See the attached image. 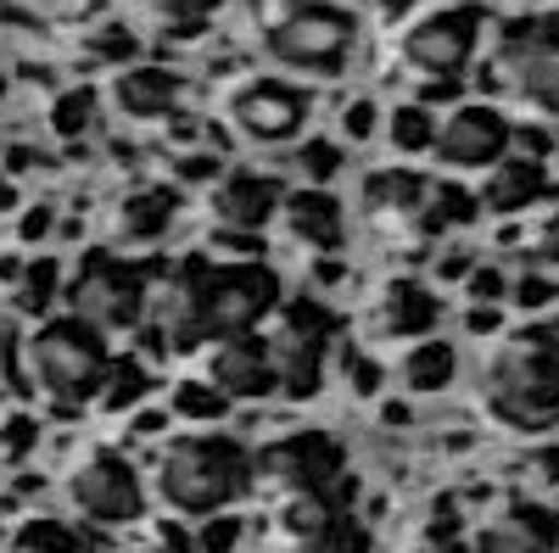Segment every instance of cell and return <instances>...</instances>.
<instances>
[{"mask_svg":"<svg viewBox=\"0 0 559 553\" xmlns=\"http://www.w3.org/2000/svg\"><path fill=\"white\" fill-rule=\"evenodd\" d=\"M68 492H73V509L84 520H96V526H129V520H140V509H146L140 476H134V465L123 453H90L73 470Z\"/></svg>","mask_w":559,"mask_h":553,"instance_id":"obj_12","label":"cell"},{"mask_svg":"<svg viewBox=\"0 0 559 553\" xmlns=\"http://www.w3.org/2000/svg\"><path fill=\"white\" fill-rule=\"evenodd\" d=\"M353 45H358V23L331 0H280L274 17L263 23V57L286 73L336 79L353 57Z\"/></svg>","mask_w":559,"mask_h":553,"instance_id":"obj_4","label":"cell"},{"mask_svg":"<svg viewBox=\"0 0 559 553\" xmlns=\"http://www.w3.org/2000/svg\"><path fill=\"white\" fill-rule=\"evenodd\" d=\"M34 442H39V425L28 420V413H12V420H0V458H28L34 453Z\"/></svg>","mask_w":559,"mask_h":553,"instance_id":"obj_34","label":"cell"},{"mask_svg":"<svg viewBox=\"0 0 559 553\" xmlns=\"http://www.w3.org/2000/svg\"><path fill=\"white\" fill-rule=\"evenodd\" d=\"M537 263L559 268V213H548V224L537 229Z\"/></svg>","mask_w":559,"mask_h":553,"instance_id":"obj_42","label":"cell"},{"mask_svg":"<svg viewBox=\"0 0 559 553\" xmlns=\"http://www.w3.org/2000/svg\"><path fill=\"white\" fill-rule=\"evenodd\" d=\"M7 168H12V173H23V168H34V152H28V146H17V152L7 157Z\"/></svg>","mask_w":559,"mask_h":553,"instance_id":"obj_51","label":"cell"},{"mask_svg":"<svg viewBox=\"0 0 559 553\" xmlns=\"http://www.w3.org/2000/svg\"><path fill=\"white\" fill-rule=\"evenodd\" d=\"M437 123H442V118H437L426 101H403V107L386 112V141H392V152L419 157V152L437 146Z\"/></svg>","mask_w":559,"mask_h":553,"instance_id":"obj_26","label":"cell"},{"mask_svg":"<svg viewBox=\"0 0 559 553\" xmlns=\"http://www.w3.org/2000/svg\"><path fill=\"white\" fill-rule=\"evenodd\" d=\"M532 476H537V481H548V486L559 481V447H543V453H532Z\"/></svg>","mask_w":559,"mask_h":553,"instance_id":"obj_46","label":"cell"},{"mask_svg":"<svg viewBox=\"0 0 559 553\" xmlns=\"http://www.w3.org/2000/svg\"><path fill=\"white\" fill-rule=\"evenodd\" d=\"M213 173H218V157H213V152H191V157L179 163V179H185V184H202V179H213Z\"/></svg>","mask_w":559,"mask_h":553,"instance_id":"obj_41","label":"cell"},{"mask_svg":"<svg viewBox=\"0 0 559 553\" xmlns=\"http://www.w3.org/2000/svg\"><path fill=\"white\" fill-rule=\"evenodd\" d=\"M487 28V7H442L408 23L403 34V62L426 79V89H459V79L471 73V57Z\"/></svg>","mask_w":559,"mask_h":553,"instance_id":"obj_8","label":"cell"},{"mask_svg":"<svg viewBox=\"0 0 559 553\" xmlns=\"http://www.w3.org/2000/svg\"><path fill=\"white\" fill-rule=\"evenodd\" d=\"M297 173L324 191V184L342 173V146H336V141H308V146L297 152Z\"/></svg>","mask_w":559,"mask_h":553,"instance_id":"obj_33","label":"cell"},{"mask_svg":"<svg viewBox=\"0 0 559 553\" xmlns=\"http://www.w3.org/2000/svg\"><path fill=\"white\" fill-rule=\"evenodd\" d=\"M258 476L269 486H280V497L292 492H313V486H331L347 476V447L331 431H297V436H280L274 447H263V458H252Z\"/></svg>","mask_w":559,"mask_h":553,"instance_id":"obj_11","label":"cell"},{"mask_svg":"<svg viewBox=\"0 0 559 553\" xmlns=\"http://www.w3.org/2000/svg\"><path fill=\"white\" fill-rule=\"evenodd\" d=\"M68 302H73V318H84L90 330H102V336L129 330L146 313V268L123 263V257H84Z\"/></svg>","mask_w":559,"mask_h":553,"instance_id":"obj_9","label":"cell"},{"mask_svg":"<svg viewBox=\"0 0 559 553\" xmlns=\"http://www.w3.org/2000/svg\"><path fill=\"white\" fill-rule=\"evenodd\" d=\"M229 123H236L247 141L258 146H292L302 123H308V96L297 84H280V79H252L229 96Z\"/></svg>","mask_w":559,"mask_h":553,"instance_id":"obj_13","label":"cell"},{"mask_svg":"<svg viewBox=\"0 0 559 553\" xmlns=\"http://www.w3.org/2000/svg\"><path fill=\"white\" fill-rule=\"evenodd\" d=\"M96 402H102L107 413H123V408H134V402H146V369H140L134 358H112L107 375H102Z\"/></svg>","mask_w":559,"mask_h":553,"instance_id":"obj_28","label":"cell"},{"mask_svg":"<svg viewBox=\"0 0 559 553\" xmlns=\"http://www.w3.org/2000/svg\"><path fill=\"white\" fill-rule=\"evenodd\" d=\"M12 553H96L84 531H73L68 520H28L12 537Z\"/></svg>","mask_w":559,"mask_h":553,"instance_id":"obj_27","label":"cell"},{"mask_svg":"<svg viewBox=\"0 0 559 553\" xmlns=\"http://www.w3.org/2000/svg\"><path fill=\"white\" fill-rule=\"evenodd\" d=\"M280 229L297 241V247H313V252H342V202L331 191H319V184H302V191H286L280 202Z\"/></svg>","mask_w":559,"mask_h":553,"instance_id":"obj_15","label":"cell"},{"mask_svg":"<svg viewBox=\"0 0 559 553\" xmlns=\"http://www.w3.org/2000/svg\"><path fill=\"white\" fill-rule=\"evenodd\" d=\"M453 369H459L453 341L426 336V341H414L408 358H403V386L419 392V397H426V392H442V386H453Z\"/></svg>","mask_w":559,"mask_h":553,"instance_id":"obj_24","label":"cell"},{"mask_svg":"<svg viewBox=\"0 0 559 553\" xmlns=\"http://www.w3.org/2000/svg\"><path fill=\"white\" fill-rule=\"evenodd\" d=\"M376 129H381V107L369 101V96H358V101L342 107V134H347V141H369Z\"/></svg>","mask_w":559,"mask_h":553,"instance_id":"obj_35","label":"cell"},{"mask_svg":"<svg viewBox=\"0 0 559 553\" xmlns=\"http://www.w3.org/2000/svg\"><path fill=\"white\" fill-rule=\"evenodd\" d=\"M403 7H408V0H381V12H386V17H397Z\"/></svg>","mask_w":559,"mask_h":553,"instance_id":"obj_53","label":"cell"},{"mask_svg":"<svg viewBox=\"0 0 559 553\" xmlns=\"http://www.w3.org/2000/svg\"><path fill=\"white\" fill-rule=\"evenodd\" d=\"M0 358H7V336H0Z\"/></svg>","mask_w":559,"mask_h":553,"instance_id":"obj_54","label":"cell"},{"mask_svg":"<svg viewBox=\"0 0 559 553\" xmlns=\"http://www.w3.org/2000/svg\"><path fill=\"white\" fill-rule=\"evenodd\" d=\"M57 286H62V268H57V257H34V263L23 268L17 308H23V313H45V308L57 302Z\"/></svg>","mask_w":559,"mask_h":553,"instance_id":"obj_31","label":"cell"},{"mask_svg":"<svg viewBox=\"0 0 559 553\" xmlns=\"http://www.w3.org/2000/svg\"><path fill=\"white\" fill-rule=\"evenodd\" d=\"M548 191V168L543 163H532V157H503L498 168H487V207H498V213H526L537 196Z\"/></svg>","mask_w":559,"mask_h":553,"instance_id":"obj_23","label":"cell"},{"mask_svg":"<svg viewBox=\"0 0 559 553\" xmlns=\"http://www.w3.org/2000/svg\"><path fill=\"white\" fill-rule=\"evenodd\" d=\"M464 297H471V302H503L509 297V280H503L498 268H476L471 280H464Z\"/></svg>","mask_w":559,"mask_h":553,"instance_id":"obj_39","label":"cell"},{"mask_svg":"<svg viewBox=\"0 0 559 553\" xmlns=\"http://www.w3.org/2000/svg\"><path fill=\"white\" fill-rule=\"evenodd\" d=\"M280 202H286L280 179H269V173H229L218 184V196H213V213H218L224 229H236V236H258L269 218H280Z\"/></svg>","mask_w":559,"mask_h":553,"instance_id":"obj_17","label":"cell"},{"mask_svg":"<svg viewBox=\"0 0 559 553\" xmlns=\"http://www.w3.org/2000/svg\"><path fill=\"white\" fill-rule=\"evenodd\" d=\"M487 408L492 420L515 425V431H543L559 420V352L543 341V330L509 336L487 358Z\"/></svg>","mask_w":559,"mask_h":553,"instance_id":"obj_3","label":"cell"},{"mask_svg":"<svg viewBox=\"0 0 559 553\" xmlns=\"http://www.w3.org/2000/svg\"><path fill=\"white\" fill-rule=\"evenodd\" d=\"M157 553H197V542L185 537L174 520H163V531H157Z\"/></svg>","mask_w":559,"mask_h":553,"instance_id":"obj_45","label":"cell"},{"mask_svg":"<svg viewBox=\"0 0 559 553\" xmlns=\"http://www.w3.org/2000/svg\"><path fill=\"white\" fill-rule=\"evenodd\" d=\"M376 386H381V369H376V363H369V369L358 363V369H353V392H376Z\"/></svg>","mask_w":559,"mask_h":553,"instance_id":"obj_49","label":"cell"},{"mask_svg":"<svg viewBox=\"0 0 559 553\" xmlns=\"http://www.w3.org/2000/svg\"><path fill=\"white\" fill-rule=\"evenodd\" d=\"M369 542H376V537H369V526L358 515H342L331 531H324L319 542H308L302 553H369Z\"/></svg>","mask_w":559,"mask_h":553,"instance_id":"obj_32","label":"cell"},{"mask_svg":"<svg viewBox=\"0 0 559 553\" xmlns=\"http://www.w3.org/2000/svg\"><path fill=\"white\" fill-rule=\"evenodd\" d=\"M90 118H96V89H90V84L62 89V96L51 101V134H57V141H79V134L90 129Z\"/></svg>","mask_w":559,"mask_h":553,"instance_id":"obj_30","label":"cell"},{"mask_svg":"<svg viewBox=\"0 0 559 553\" xmlns=\"http://www.w3.org/2000/svg\"><path fill=\"white\" fill-rule=\"evenodd\" d=\"M471 218H476V196L448 184V179H431L426 207H419V218H414V236H442V229H459Z\"/></svg>","mask_w":559,"mask_h":553,"instance_id":"obj_25","label":"cell"},{"mask_svg":"<svg viewBox=\"0 0 559 553\" xmlns=\"http://www.w3.org/2000/svg\"><path fill=\"white\" fill-rule=\"evenodd\" d=\"M280 308V274L241 257V263H185L179 291L168 297V341L179 352L218 347L252 336L263 318Z\"/></svg>","mask_w":559,"mask_h":553,"instance_id":"obj_1","label":"cell"},{"mask_svg":"<svg viewBox=\"0 0 559 553\" xmlns=\"http://www.w3.org/2000/svg\"><path fill=\"white\" fill-rule=\"evenodd\" d=\"M471 330H498V313L492 308H476L471 313Z\"/></svg>","mask_w":559,"mask_h":553,"instance_id":"obj_50","label":"cell"},{"mask_svg":"<svg viewBox=\"0 0 559 553\" xmlns=\"http://www.w3.org/2000/svg\"><path fill=\"white\" fill-rule=\"evenodd\" d=\"M140 7H152V12L174 17V28H185V23H197L202 12H213L218 0H140Z\"/></svg>","mask_w":559,"mask_h":553,"instance_id":"obj_38","label":"cell"},{"mask_svg":"<svg viewBox=\"0 0 559 553\" xmlns=\"http://www.w3.org/2000/svg\"><path fill=\"white\" fill-rule=\"evenodd\" d=\"M28 363H34V381L73 408L102 392V375L112 358H107V336L90 330L84 318H45L28 341Z\"/></svg>","mask_w":559,"mask_h":553,"instance_id":"obj_5","label":"cell"},{"mask_svg":"<svg viewBox=\"0 0 559 553\" xmlns=\"http://www.w3.org/2000/svg\"><path fill=\"white\" fill-rule=\"evenodd\" d=\"M492 84L521 107L559 118V17H515L498 39Z\"/></svg>","mask_w":559,"mask_h":553,"instance_id":"obj_6","label":"cell"},{"mask_svg":"<svg viewBox=\"0 0 559 553\" xmlns=\"http://www.w3.org/2000/svg\"><path fill=\"white\" fill-rule=\"evenodd\" d=\"M331 347H336V318L324 302L313 297H297L280 308V325L269 336V358H274V392L292 397V402H308L319 397L324 386V363H331Z\"/></svg>","mask_w":559,"mask_h":553,"instance_id":"obj_7","label":"cell"},{"mask_svg":"<svg viewBox=\"0 0 559 553\" xmlns=\"http://www.w3.org/2000/svg\"><path fill=\"white\" fill-rule=\"evenodd\" d=\"M174 413H179V420H191V425H218L229 413V397L213 381H179L174 386Z\"/></svg>","mask_w":559,"mask_h":553,"instance_id":"obj_29","label":"cell"},{"mask_svg":"<svg viewBox=\"0 0 559 553\" xmlns=\"http://www.w3.org/2000/svg\"><path fill=\"white\" fill-rule=\"evenodd\" d=\"M179 218V191L168 184H146V191H134L123 207H118V241L129 247H157Z\"/></svg>","mask_w":559,"mask_h":553,"instance_id":"obj_22","label":"cell"},{"mask_svg":"<svg viewBox=\"0 0 559 553\" xmlns=\"http://www.w3.org/2000/svg\"><path fill=\"white\" fill-rule=\"evenodd\" d=\"M252 476L258 465L236 436H179L157 465V492L174 515L213 520L236 497H247Z\"/></svg>","mask_w":559,"mask_h":553,"instance_id":"obj_2","label":"cell"},{"mask_svg":"<svg viewBox=\"0 0 559 553\" xmlns=\"http://www.w3.org/2000/svg\"><path fill=\"white\" fill-rule=\"evenodd\" d=\"M112 96H118L123 118H140V123L146 118H174L179 101H185V79L168 73V68H129V73H118Z\"/></svg>","mask_w":559,"mask_h":553,"instance_id":"obj_21","label":"cell"},{"mask_svg":"<svg viewBox=\"0 0 559 553\" xmlns=\"http://www.w3.org/2000/svg\"><path fill=\"white\" fill-rule=\"evenodd\" d=\"M163 420H168L163 408H146V413H134V436H157V431H163Z\"/></svg>","mask_w":559,"mask_h":553,"instance_id":"obj_48","label":"cell"},{"mask_svg":"<svg viewBox=\"0 0 559 553\" xmlns=\"http://www.w3.org/2000/svg\"><path fill=\"white\" fill-rule=\"evenodd\" d=\"M51 218H57L51 207H28L23 224H17V236H23V241H45V236H51Z\"/></svg>","mask_w":559,"mask_h":553,"instance_id":"obj_43","label":"cell"},{"mask_svg":"<svg viewBox=\"0 0 559 553\" xmlns=\"http://www.w3.org/2000/svg\"><path fill=\"white\" fill-rule=\"evenodd\" d=\"M437 274H442V280H471V274H476V263L459 252V257H442V263H437Z\"/></svg>","mask_w":559,"mask_h":553,"instance_id":"obj_47","label":"cell"},{"mask_svg":"<svg viewBox=\"0 0 559 553\" xmlns=\"http://www.w3.org/2000/svg\"><path fill=\"white\" fill-rule=\"evenodd\" d=\"M236 542H241V520L236 515H213L202 526V537H197V553H229Z\"/></svg>","mask_w":559,"mask_h":553,"instance_id":"obj_36","label":"cell"},{"mask_svg":"<svg viewBox=\"0 0 559 553\" xmlns=\"http://www.w3.org/2000/svg\"><path fill=\"white\" fill-rule=\"evenodd\" d=\"M548 297H554V286L543 280V274H526V280L515 286V302H521V308H543Z\"/></svg>","mask_w":559,"mask_h":553,"instance_id":"obj_44","label":"cell"},{"mask_svg":"<svg viewBox=\"0 0 559 553\" xmlns=\"http://www.w3.org/2000/svg\"><path fill=\"white\" fill-rule=\"evenodd\" d=\"M408 553H471V542H464V537H459L448 520H437V526H431L426 537H419Z\"/></svg>","mask_w":559,"mask_h":553,"instance_id":"obj_37","label":"cell"},{"mask_svg":"<svg viewBox=\"0 0 559 553\" xmlns=\"http://www.w3.org/2000/svg\"><path fill=\"white\" fill-rule=\"evenodd\" d=\"M426 191L431 179H419L414 168H381L364 179V213L376 224H392V229H408L414 236V218L426 207Z\"/></svg>","mask_w":559,"mask_h":553,"instance_id":"obj_19","label":"cell"},{"mask_svg":"<svg viewBox=\"0 0 559 553\" xmlns=\"http://www.w3.org/2000/svg\"><path fill=\"white\" fill-rule=\"evenodd\" d=\"M437 318H442V302L431 291H419V286H386V297L376 302V336L386 341H426L437 330Z\"/></svg>","mask_w":559,"mask_h":553,"instance_id":"obj_20","label":"cell"},{"mask_svg":"<svg viewBox=\"0 0 559 553\" xmlns=\"http://www.w3.org/2000/svg\"><path fill=\"white\" fill-rule=\"evenodd\" d=\"M509 134H515V123H509L492 101H459L437 123L431 157L448 173H481V168H498L509 157Z\"/></svg>","mask_w":559,"mask_h":553,"instance_id":"obj_10","label":"cell"},{"mask_svg":"<svg viewBox=\"0 0 559 553\" xmlns=\"http://www.w3.org/2000/svg\"><path fill=\"white\" fill-rule=\"evenodd\" d=\"M543 341H548V347L559 352V313H554V318H548V325H543Z\"/></svg>","mask_w":559,"mask_h":553,"instance_id":"obj_52","label":"cell"},{"mask_svg":"<svg viewBox=\"0 0 559 553\" xmlns=\"http://www.w3.org/2000/svg\"><path fill=\"white\" fill-rule=\"evenodd\" d=\"M559 548V515L543 503H509V509L471 542V553H554Z\"/></svg>","mask_w":559,"mask_h":553,"instance_id":"obj_18","label":"cell"},{"mask_svg":"<svg viewBox=\"0 0 559 553\" xmlns=\"http://www.w3.org/2000/svg\"><path fill=\"white\" fill-rule=\"evenodd\" d=\"M0 96H7V79H0Z\"/></svg>","mask_w":559,"mask_h":553,"instance_id":"obj_55","label":"cell"},{"mask_svg":"<svg viewBox=\"0 0 559 553\" xmlns=\"http://www.w3.org/2000/svg\"><path fill=\"white\" fill-rule=\"evenodd\" d=\"M213 386L229 397V402H258L274 392V358H269V341L252 330V336H236V341H218L213 347Z\"/></svg>","mask_w":559,"mask_h":553,"instance_id":"obj_14","label":"cell"},{"mask_svg":"<svg viewBox=\"0 0 559 553\" xmlns=\"http://www.w3.org/2000/svg\"><path fill=\"white\" fill-rule=\"evenodd\" d=\"M96 57H107V62H129L134 57V34H123L118 23H107V34H96V45H90Z\"/></svg>","mask_w":559,"mask_h":553,"instance_id":"obj_40","label":"cell"},{"mask_svg":"<svg viewBox=\"0 0 559 553\" xmlns=\"http://www.w3.org/2000/svg\"><path fill=\"white\" fill-rule=\"evenodd\" d=\"M353 492H358V481L342 476V481H331V486H313V492L280 497V531H286L297 548L319 542L342 515H353Z\"/></svg>","mask_w":559,"mask_h":553,"instance_id":"obj_16","label":"cell"}]
</instances>
